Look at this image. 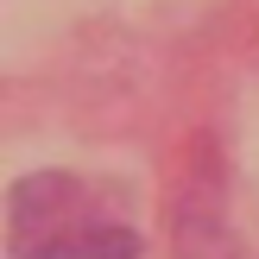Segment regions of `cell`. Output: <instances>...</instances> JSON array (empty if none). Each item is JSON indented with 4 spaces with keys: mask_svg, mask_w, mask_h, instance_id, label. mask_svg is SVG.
Segmentation results:
<instances>
[{
    "mask_svg": "<svg viewBox=\"0 0 259 259\" xmlns=\"http://www.w3.org/2000/svg\"><path fill=\"white\" fill-rule=\"evenodd\" d=\"M7 247L19 259H133L139 228L108 209V190L82 177H25L7 209Z\"/></svg>",
    "mask_w": 259,
    "mask_h": 259,
    "instance_id": "1",
    "label": "cell"
}]
</instances>
